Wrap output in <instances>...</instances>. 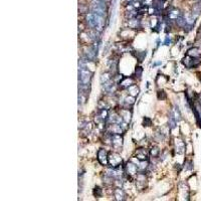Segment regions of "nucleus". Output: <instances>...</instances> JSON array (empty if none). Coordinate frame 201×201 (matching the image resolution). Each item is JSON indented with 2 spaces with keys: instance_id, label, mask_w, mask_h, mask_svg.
Masks as SVG:
<instances>
[{
  "instance_id": "1",
  "label": "nucleus",
  "mask_w": 201,
  "mask_h": 201,
  "mask_svg": "<svg viewBox=\"0 0 201 201\" xmlns=\"http://www.w3.org/2000/svg\"><path fill=\"white\" fill-rule=\"evenodd\" d=\"M80 78L83 84H88L90 82V78H91V72L89 70H85V68H82L80 74Z\"/></svg>"
},
{
  "instance_id": "4",
  "label": "nucleus",
  "mask_w": 201,
  "mask_h": 201,
  "mask_svg": "<svg viewBox=\"0 0 201 201\" xmlns=\"http://www.w3.org/2000/svg\"><path fill=\"white\" fill-rule=\"evenodd\" d=\"M159 1H163V0H159Z\"/></svg>"
},
{
  "instance_id": "2",
  "label": "nucleus",
  "mask_w": 201,
  "mask_h": 201,
  "mask_svg": "<svg viewBox=\"0 0 201 201\" xmlns=\"http://www.w3.org/2000/svg\"><path fill=\"white\" fill-rule=\"evenodd\" d=\"M122 162V159H121V157L119 156V155L117 154H114L111 156V160H110V163L112 164L113 166H118L119 164Z\"/></svg>"
},
{
  "instance_id": "3",
  "label": "nucleus",
  "mask_w": 201,
  "mask_h": 201,
  "mask_svg": "<svg viewBox=\"0 0 201 201\" xmlns=\"http://www.w3.org/2000/svg\"><path fill=\"white\" fill-rule=\"evenodd\" d=\"M116 197H117V199H123V197H124V193H123V191L121 190V189H117L116 190Z\"/></svg>"
}]
</instances>
